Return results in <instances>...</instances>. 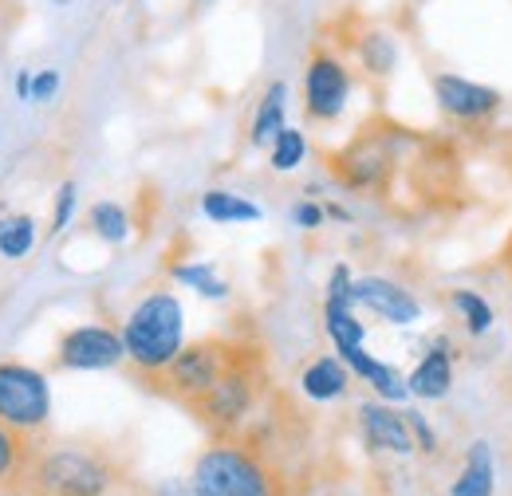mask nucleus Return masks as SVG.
Returning <instances> with one entry per match:
<instances>
[{"label":"nucleus","instance_id":"nucleus-20","mask_svg":"<svg viewBox=\"0 0 512 496\" xmlns=\"http://www.w3.org/2000/svg\"><path fill=\"white\" fill-rule=\"evenodd\" d=\"M32 457H36V453H32L28 437L8 430V426H0V493H4V489H16V485L24 481Z\"/></svg>","mask_w":512,"mask_h":496},{"label":"nucleus","instance_id":"nucleus-10","mask_svg":"<svg viewBox=\"0 0 512 496\" xmlns=\"http://www.w3.org/2000/svg\"><path fill=\"white\" fill-rule=\"evenodd\" d=\"M351 296H355L359 308H367L371 315H379L394 327H410V323L422 319L418 296L410 288H402L398 280H390V276H359Z\"/></svg>","mask_w":512,"mask_h":496},{"label":"nucleus","instance_id":"nucleus-32","mask_svg":"<svg viewBox=\"0 0 512 496\" xmlns=\"http://www.w3.org/2000/svg\"><path fill=\"white\" fill-rule=\"evenodd\" d=\"M154 496H193L190 485H182V481H166V485H158Z\"/></svg>","mask_w":512,"mask_h":496},{"label":"nucleus","instance_id":"nucleus-16","mask_svg":"<svg viewBox=\"0 0 512 496\" xmlns=\"http://www.w3.org/2000/svg\"><path fill=\"white\" fill-rule=\"evenodd\" d=\"M284 115H288V83H268L264 87V95H260V103H256V115H253V126H249V142H253L256 150H268L272 146V138L284 130Z\"/></svg>","mask_w":512,"mask_h":496},{"label":"nucleus","instance_id":"nucleus-17","mask_svg":"<svg viewBox=\"0 0 512 496\" xmlns=\"http://www.w3.org/2000/svg\"><path fill=\"white\" fill-rule=\"evenodd\" d=\"M497 469H493V453H489V441H473L469 453H465V469L461 477L453 481L449 496H493L497 489Z\"/></svg>","mask_w":512,"mask_h":496},{"label":"nucleus","instance_id":"nucleus-33","mask_svg":"<svg viewBox=\"0 0 512 496\" xmlns=\"http://www.w3.org/2000/svg\"><path fill=\"white\" fill-rule=\"evenodd\" d=\"M16 95L32 103V71H20V75H16Z\"/></svg>","mask_w":512,"mask_h":496},{"label":"nucleus","instance_id":"nucleus-27","mask_svg":"<svg viewBox=\"0 0 512 496\" xmlns=\"http://www.w3.org/2000/svg\"><path fill=\"white\" fill-rule=\"evenodd\" d=\"M75 201H79V189L75 182H64L60 193H56V205H52V233H64L75 217Z\"/></svg>","mask_w":512,"mask_h":496},{"label":"nucleus","instance_id":"nucleus-9","mask_svg":"<svg viewBox=\"0 0 512 496\" xmlns=\"http://www.w3.org/2000/svg\"><path fill=\"white\" fill-rule=\"evenodd\" d=\"M123 359H127L123 331H115L107 323L71 327L56 347V367L60 371H115Z\"/></svg>","mask_w":512,"mask_h":496},{"label":"nucleus","instance_id":"nucleus-30","mask_svg":"<svg viewBox=\"0 0 512 496\" xmlns=\"http://www.w3.org/2000/svg\"><path fill=\"white\" fill-rule=\"evenodd\" d=\"M56 91H60V71L56 67L32 71V103H48V99H56Z\"/></svg>","mask_w":512,"mask_h":496},{"label":"nucleus","instance_id":"nucleus-25","mask_svg":"<svg viewBox=\"0 0 512 496\" xmlns=\"http://www.w3.org/2000/svg\"><path fill=\"white\" fill-rule=\"evenodd\" d=\"M449 304L465 319V331H469V335H485V331L493 327V319H497L493 308H489V300H485L481 292H473V288H453V292H449Z\"/></svg>","mask_w":512,"mask_h":496},{"label":"nucleus","instance_id":"nucleus-26","mask_svg":"<svg viewBox=\"0 0 512 496\" xmlns=\"http://www.w3.org/2000/svg\"><path fill=\"white\" fill-rule=\"evenodd\" d=\"M174 280L193 288V292L205 296V300H225V296H229V284H225V280L217 276V268L205 264V260H197V264H174Z\"/></svg>","mask_w":512,"mask_h":496},{"label":"nucleus","instance_id":"nucleus-15","mask_svg":"<svg viewBox=\"0 0 512 496\" xmlns=\"http://www.w3.org/2000/svg\"><path fill=\"white\" fill-rule=\"evenodd\" d=\"M347 386H351V371H347V363L339 355H320L300 374V390L312 402H335V398L347 394Z\"/></svg>","mask_w":512,"mask_h":496},{"label":"nucleus","instance_id":"nucleus-24","mask_svg":"<svg viewBox=\"0 0 512 496\" xmlns=\"http://www.w3.org/2000/svg\"><path fill=\"white\" fill-rule=\"evenodd\" d=\"M36 245V217L28 213H16V217H4L0 221V256L8 260H24Z\"/></svg>","mask_w":512,"mask_h":496},{"label":"nucleus","instance_id":"nucleus-19","mask_svg":"<svg viewBox=\"0 0 512 496\" xmlns=\"http://www.w3.org/2000/svg\"><path fill=\"white\" fill-rule=\"evenodd\" d=\"M201 213H205L213 225H249V221H260V205H253V201L241 197V193H229V189H209V193H201Z\"/></svg>","mask_w":512,"mask_h":496},{"label":"nucleus","instance_id":"nucleus-2","mask_svg":"<svg viewBox=\"0 0 512 496\" xmlns=\"http://www.w3.org/2000/svg\"><path fill=\"white\" fill-rule=\"evenodd\" d=\"M264 382H268V367H264V351L253 343H241L237 359L229 363V371L213 382L209 394H201L190 406V414L209 430L213 437H233L260 406L264 398Z\"/></svg>","mask_w":512,"mask_h":496},{"label":"nucleus","instance_id":"nucleus-11","mask_svg":"<svg viewBox=\"0 0 512 496\" xmlns=\"http://www.w3.org/2000/svg\"><path fill=\"white\" fill-rule=\"evenodd\" d=\"M335 174L343 178V186L351 189H379L390 174V150L379 138H355L339 158H335Z\"/></svg>","mask_w":512,"mask_h":496},{"label":"nucleus","instance_id":"nucleus-13","mask_svg":"<svg viewBox=\"0 0 512 496\" xmlns=\"http://www.w3.org/2000/svg\"><path fill=\"white\" fill-rule=\"evenodd\" d=\"M406 386H410V394L422 398V402H438V398H446L449 390H453V355H449L446 339H438V343L418 359V367L406 374Z\"/></svg>","mask_w":512,"mask_h":496},{"label":"nucleus","instance_id":"nucleus-31","mask_svg":"<svg viewBox=\"0 0 512 496\" xmlns=\"http://www.w3.org/2000/svg\"><path fill=\"white\" fill-rule=\"evenodd\" d=\"M406 422H410V434H414V449H422V453H434L438 449V434L430 430V422L418 410H406Z\"/></svg>","mask_w":512,"mask_h":496},{"label":"nucleus","instance_id":"nucleus-14","mask_svg":"<svg viewBox=\"0 0 512 496\" xmlns=\"http://www.w3.org/2000/svg\"><path fill=\"white\" fill-rule=\"evenodd\" d=\"M335 355L347 363V371L359 374V382H367V386H371V390H375L383 402H390V406H394V402H402V398L410 394L406 378L394 371L390 363H379L375 355H367L363 347H339Z\"/></svg>","mask_w":512,"mask_h":496},{"label":"nucleus","instance_id":"nucleus-3","mask_svg":"<svg viewBox=\"0 0 512 496\" xmlns=\"http://www.w3.org/2000/svg\"><path fill=\"white\" fill-rule=\"evenodd\" d=\"M193 496H276V477L253 445L237 437H213L190 477Z\"/></svg>","mask_w":512,"mask_h":496},{"label":"nucleus","instance_id":"nucleus-23","mask_svg":"<svg viewBox=\"0 0 512 496\" xmlns=\"http://www.w3.org/2000/svg\"><path fill=\"white\" fill-rule=\"evenodd\" d=\"M304 158H308V138H304V130H296V126H284V130L272 138V146H268V166H272L276 174L296 170Z\"/></svg>","mask_w":512,"mask_h":496},{"label":"nucleus","instance_id":"nucleus-28","mask_svg":"<svg viewBox=\"0 0 512 496\" xmlns=\"http://www.w3.org/2000/svg\"><path fill=\"white\" fill-rule=\"evenodd\" d=\"M351 288H355L351 268H347V264H335V268H331V276H327V300H335V304H351V308H355Z\"/></svg>","mask_w":512,"mask_h":496},{"label":"nucleus","instance_id":"nucleus-22","mask_svg":"<svg viewBox=\"0 0 512 496\" xmlns=\"http://www.w3.org/2000/svg\"><path fill=\"white\" fill-rule=\"evenodd\" d=\"M87 225H91V233H95L99 241H107V245H123L130 237V217L119 201H99V205H91Z\"/></svg>","mask_w":512,"mask_h":496},{"label":"nucleus","instance_id":"nucleus-1","mask_svg":"<svg viewBox=\"0 0 512 496\" xmlns=\"http://www.w3.org/2000/svg\"><path fill=\"white\" fill-rule=\"evenodd\" d=\"M123 347L134 371L142 378H158L186 347V311L174 292H150L130 308L123 323Z\"/></svg>","mask_w":512,"mask_h":496},{"label":"nucleus","instance_id":"nucleus-7","mask_svg":"<svg viewBox=\"0 0 512 496\" xmlns=\"http://www.w3.org/2000/svg\"><path fill=\"white\" fill-rule=\"evenodd\" d=\"M351 67L343 56L335 52H312V60L304 67V115L312 123H335L343 111H347V99H351Z\"/></svg>","mask_w":512,"mask_h":496},{"label":"nucleus","instance_id":"nucleus-8","mask_svg":"<svg viewBox=\"0 0 512 496\" xmlns=\"http://www.w3.org/2000/svg\"><path fill=\"white\" fill-rule=\"evenodd\" d=\"M430 87H434V99H438V111L446 115L449 123L457 126H485L501 115V103L505 95L497 87H485V83H473L465 75H453V71H438L430 75Z\"/></svg>","mask_w":512,"mask_h":496},{"label":"nucleus","instance_id":"nucleus-21","mask_svg":"<svg viewBox=\"0 0 512 496\" xmlns=\"http://www.w3.org/2000/svg\"><path fill=\"white\" fill-rule=\"evenodd\" d=\"M323 327H327V339H331L335 351L339 347H363V339H367V327H363V319L355 315L351 304L323 300Z\"/></svg>","mask_w":512,"mask_h":496},{"label":"nucleus","instance_id":"nucleus-12","mask_svg":"<svg viewBox=\"0 0 512 496\" xmlns=\"http://www.w3.org/2000/svg\"><path fill=\"white\" fill-rule=\"evenodd\" d=\"M359 430H363L371 449L398 453V457L414 453V434H410L406 410H394L390 402H367V406H359Z\"/></svg>","mask_w":512,"mask_h":496},{"label":"nucleus","instance_id":"nucleus-29","mask_svg":"<svg viewBox=\"0 0 512 496\" xmlns=\"http://www.w3.org/2000/svg\"><path fill=\"white\" fill-rule=\"evenodd\" d=\"M323 221H327V213H323L320 201H308V197H304V201L292 205V225H296V229H308V233H312V229H320Z\"/></svg>","mask_w":512,"mask_h":496},{"label":"nucleus","instance_id":"nucleus-6","mask_svg":"<svg viewBox=\"0 0 512 496\" xmlns=\"http://www.w3.org/2000/svg\"><path fill=\"white\" fill-rule=\"evenodd\" d=\"M52 418V386L28 363H0V426L16 434H36Z\"/></svg>","mask_w":512,"mask_h":496},{"label":"nucleus","instance_id":"nucleus-18","mask_svg":"<svg viewBox=\"0 0 512 496\" xmlns=\"http://www.w3.org/2000/svg\"><path fill=\"white\" fill-rule=\"evenodd\" d=\"M355 56H359V67L371 79H390L394 67H398V44H394V36L383 32V28H367L355 40Z\"/></svg>","mask_w":512,"mask_h":496},{"label":"nucleus","instance_id":"nucleus-4","mask_svg":"<svg viewBox=\"0 0 512 496\" xmlns=\"http://www.w3.org/2000/svg\"><path fill=\"white\" fill-rule=\"evenodd\" d=\"M24 489L32 496H107L115 489V465L103 453L64 445L32 457Z\"/></svg>","mask_w":512,"mask_h":496},{"label":"nucleus","instance_id":"nucleus-5","mask_svg":"<svg viewBox=\"0 0 512 496\" xmlns=\"http://www.w3.org/2000/svg\"><path fill=\"white\" fill-rule=\"evenodd\" d=\"M241 343L237 339H197V343H186L174 363L154 378V390L178 406L190 410L201 394L213 390V382L229 371V363L237 359Z\"/></svg>","mask_w":512,"mask_h":496}]
</instances>
